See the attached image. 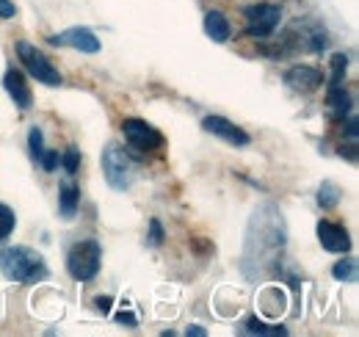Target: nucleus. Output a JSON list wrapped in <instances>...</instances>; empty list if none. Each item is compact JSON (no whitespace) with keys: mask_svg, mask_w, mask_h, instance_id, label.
Wrapping results in <instances>:
<instances>
[{"mask_svg":"<svg viewBox=\"0 0 359 337\" xmlns=\"http://www.w3.org/2000/svg\"><path fill=\"white\" fill-rule=\"evenodd\" d=\"M285 246V224L282 213L273 205H263L255 211L246 238V263H273L276 252Z\"/></svg>","mask_w":359,"mask_h":337,"instance_id":"1","label":"nucleus"},{"mask_svg":"<svg viewBox=\"0 0 359 337\" xmlns=\"http://www.w3.org/2000/svg\"><path fill=\"white\" fill-rule=\"evenodd\" d=\"M0 271L6 279L20 285H36L47 277L45 257L31 246H6L0 249Z\"/></svg>","mask_w":359,"mask_h":337,"instance_id":"2","label":"nucleus"},{"mask_svg":"<svg viewBox=\"0 0 359 337\" xmlns=\"http://www.w3.org/2000/svg\"><path fill=\"white\" fill-rule=\"evenodd\" d=\"M102 174H105V180H108V185L114 188V191H128L130 185H133L135 180V166L133 161H130V155L122 150V147H116V144H108L105 150H102Z\"/></svg>","mask_w":359,"mask_h":337,"instance_id":"3","label":"nucleus"},{"mask_svg":"<svg viewBox=\"0 0 359 337\" xmlns=\"http://www.w3.org/2000/svg\"><path fill=\"white\" fill-rule=\"evenodd\" d=\"M100 263H102V249L97 241H81L67 254V271L78 282L94 279L100 274Z\"/></svg>","mask_w":359,"mask_h":337,"instance_id":"4","label":"nucleus"},{"mask_svg":"<svg viewBox=\"0 0 359 337\" xmlns=\"http://www.w3.org/2000/svg\"><path fill=\"white\" fill-rule=\"evenodd\" d=\"M17 55L22 61V67L28 70L31 78H36V84L45 86H61V72L47 61L42 50H36L31 42H17Z\"/></svg>","mask_w":359,"mask_h":337,"instance_id":"5","label":"nucleus"},{"mask_svg":"<svg viewBox=\"0 0 359 337\" xmlns=\"http://www.w3.org/2000/svg\"><path fill=\"white\" fill-rule=\"evenodd\" d=\"M243 20H246V34L249 37L266 39V37H271L279 28L282 8L276 3H255V6H249L243 11Z\"/></svg>","mask_w":359,"mask_h":337,"instance_id":"6","label":"nucleus"},{"mask_svg":"<svg viewBox=\"0 0 359 337\" xmlns=\"http://www.w3.org/2000/svg\"><path fill=\"white\" fill-rule=\"evenodd\" d=\"M122 133H125V141L133 150H161L163 147V136L152 125L141 122V119H125L122 122Z\"/></svg>","mask_w":359,"mask_h":337,"instance_id":"7","label":"nucleus"},{"mask_svg":"<svg viewBox=\"0 0 359 337\" xmlns=\"http://www.w3.org/2000/svg\"><path fill=\"white\" fill-rule=\"evenodd\" d=\"M285 84L299 94H313L323 86V72L318 67H310V64H296L285 72Z\"/></svg>","mask_w":359,"mask_h":337,"instance_id":"8","label":"nucleus"},{"mask_svg":"<svg viewBox=\"0 0 359 337\" xmlns=\"http://www.w3.org/2000/svg\"><path fill=\"white\" fill-rule=\"evenodd\" d=\"M318 241L326 252L334 254H346L351 249V235L343 224H334V221H318Z\"/></svg>","mask_w":359,"mask_h":337,"instance_id":"9","label":"nucleus"},{"mask_svg":"<svg viewBox=\"0 0 359 337\" xmlns=\"http://www.w3.org/2000/svg\"><path fill=\"white\" fill-rule=\"evenodd\" d=\"M202 127H205L208 133L219 136L226 144H232V147H249V144H252V136H249L246 130H241L235 122L224 119V117H205Z\"/></svg>","mask_w":359,"mask_h":337,"instance_id":"10","label":"nucleus"},{"mask_svg":"<svg viewBox=\"0 0 359 337\" xmlns=\"http://www.w3.org/2000/svg\"><path fill=\"white\" fill-rule=\"evenodd\" d=\"M50 42L69 44V47H75V50H81V53H100V39L91 34L89 28H81V25L67 28V31L58 34V37H50Z\"/></svg>","mask_w":359,"mask_h":337,"instance_id":"11","label":"nucleus"},{"mask_svg":"<svg viewBox=\"0 0 359 337\" xmlns=\"http://www.w3.org/2000/svg\"><path fill=\"white\" fill-rule=\"evenodd\" d=\"M3 88L8 91V97L14 100V105H17L20 111H28V108L34 105V94H31V88L25 84V75H22L20 70H8V72L3 75Z\"/></svg>","mask_w":359,"mask_h":337,"instance_id":"12","label":"nucleus"},{"mask_svg":"<svg viewBox=\"0 0 359 337\" xmlns=\"http://www.w3.org/2000/svg\"><path fill=\"white\" fill-rule=\"evenodd\" d=\"M326 105H329V117L332 119H346L348 111H351V94L340 86H332L329 88V97H326Z\"/></svg>","mask_w":359,"mask_h":337,"instance_id":"13","label":"nucleus"},{"mask_svg":"<svg viewBox=\"0 0 359 337\" xmlns=\"http://www.w3.org/2000/svg\"><path fill=\"white\" fill-rule=\"evenodd\" d=\"M205 34L219 44H224L226 39H229L232 28H229V22H226V17L222 11H208V14H205Z\"/></svg>","mask_w":359,"mask_h":337,"instance_id":"14","label":"nucleus"},{"mask_svg":"<svg viewBox=\"0 0 359 337\" xmlns=\"http://www.w3.org/2000/svg\"><path fill=\"white\" fill-rule=\"evenodd\" d=\"M78 202H81V191H78L72 183L61 185V194H58V211H61V218H67V221L75 218Z\"/></svg>","mask_w":359,"mask_h":337,"instance_id":"15","label":"nucleus"},{"mask_svg":"<svg viewBox=\"0 0 359 337\" xmlns=\"http://www.w3.org/2000/svg\"><path fill=\"white\" fill-rule=\"evenodd\" d=\"M241 332H243V335H287V329H282V326H269V324H263V321H257V318H249V321L241 326Z\"/></svg>","mask_w":359,"mask_h":337,"instance_id":"16","label":"nucleus"},{"mask_svg":"<svg viewBox=\"0 0 359 337\" xmlns=\"http://www.w3.org/2000/svg\"><path fill=\"white\" fill-rule=\"evenodd\" d=\"M318 202H320V208H334L340 202V188L334 183H323L318 191Z\"/></svg>","mask_w":359,"mask_h":337,"instance_id":"17","label":"nucleus"},{"mask_svg":"<svg viewBox=\"0 0 359 337\" xmlns=\"http://www.w3.org/2000/svg\"><path fill=\"white\" fill-rule=\"evenodd\" d=\"M332 274H334V279H340V282H354V279H357V260H340V263L332 268Z\"/></svg>","mask_w":359,"mask_h":337,"instance_id":"18","label":"nucleus"},{"mask_svg":"<svg viewBox=\"0 0 359 337\" xmlns=\"http://www.w3.org/2000/svg\"><path fill=\"white\" fill-rule=\"evenodd\" d=\"M14 224H17L14 211H11L8 205H3V202H0V241H3V238H8V235L14 232Z\"/></svg>","mask_w":359,"mask_h":337,"instance_id":"19","label":"nucleus"},{"mask_svg":"<svg viewBox=\"0 0 359 337\" xmlns=\"http://www.w3.org/2000/svg\"><path fill=\"white\" fill-rule=\"evenodd\" d=\"M346 70H348V55L334 53V55H332V86H337L340 81H343Z\"/></svg>","mask_w":359,"mask_h":337,"instance_id":"20","label":"nucleus"},{"mask_svg":"<svg viewBox=\"0 0 359 337\" xmlns=\"http://www.w3.org/2000/svg\"><path fill=\"white\" fill-rule=\"evenodd\" d=\"M58 161L64 164V171H67V174H75L78 166H81V150H78V147H69Z\"/></svg>","mask_w":359,"mask_h":337,"instance_id":"21","label":"nucleus"},{"mask_svg":"<svg viewBox=\"0 0 359 337\" xmlns=\"http://www.w3.org/2000/svg\"><path fill=\"white\" fill-rule=\"evenodd\" d=\"M28 147H31V158L39 161L42 152H45V147H42V130H39V127H34V130L28 133Z\"/></svg>","mask_w":359,"mask_h":337,"instance_id":"22","label":"nucleus"},{"mask_svg":"<svg viewBox=\"0 0 359 337\" xmlns=\"http://www.w3.org/2000/svg\"><path fill=\"white\" fill-rule=\"evenodd\" d=\"M147 244H149V246H161V244H163V227H161V221H158V218H152V221H149Z\"/></svg>","mask_w":359,"mask_h":337,"instance_id":"23","label":"nucleus"},{"mask_svg":"<svg viewBox=\"0 0 359 337\" xmlns=\"http://www.w3.org/2000/svg\"><path fill=\"white\" fill-rule=\"evenodd\" d=\"M39 164L45 166V171H55V166H58V152L55 150H45L42 158H39Z\"/></svg>","mask_w":359,"mask_h":337,"instance_id":"24","label":"nucleus"},{"mask_svg":"<svg viewBox=\"0 0 359 337\" xmlns=\"http://www.w3.org/2000/svg\"><path fill=\"white\" fill-rule=\"evenodd\" d=\"M14 14H17L14 3H11V0H0V17H3V20H8V17H14Z\"/></svg>","mask_w":359,"mask_h":337,"instance_id":"25","label":"nucleus"},{"mask_svg":"<svg viewBox=\"0 0 359 337\" xmlns=\"http://www.w3.org/2000/svg\"><path fill=\"white\" fill-rule=\"evenodd\" d=\"M94 304H97V310H100L102 315H108V312H111V298H108V296H100Z\"/></svg>","mask_w":359,"mask_h":337,"instance_id":"26","label":"nucleus"},{"mask_svg":"<svg viewBox=\"0 0 359 337\" xmlns=\"http://www.w3.org/2000/svg\"><path fill=\"white\" fill-rule=\"evenodd\" d=\"M116 321H119V324H128L130 329L138 324V321H135V315H130V312H119V315H116Z\"/></svg>","mask_w":359,"mask_h":337,"instance_id":"27","label":"nucleus"},{"mask_svg":"<svg viewBox=\"0 0 359 337\" xmlns=\"http://www.w3.org/2000/svg\"><path fill=\"white\" fill-rule=\"evenodd\" d=\"M188 335H194V337H205V329H202V326H188Z\"/></svg>","mask_w":359,"mask_h":337,"instance_id":"28","label":"nucleus"}]
</instances>
